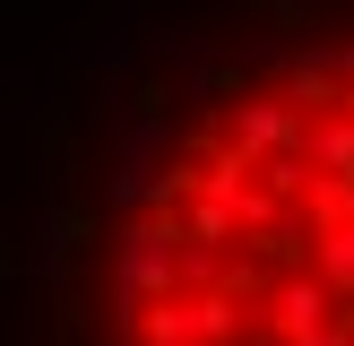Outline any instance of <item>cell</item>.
<instances>
[{"label":"cell","mask_w":354,"mask_h":346,"mask_svg":"<svg viewBox=\"0 0 354 346\" xmlns=\"http://www.w3.org/2000/svg\"><path fill=\"white\" fill-rule=\"evenodd\" d=\"M0 346H354V0H104L17 104Z\"/></svg>","instance_id":"cell-1"}]
</instances>
